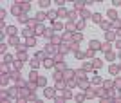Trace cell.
Segmentation results:
<instances>
[{
  "label": "cell",
  "instance_id": "1",
  "mask_svg": "<svg viewBox=\"0 0 121 103\" xmlns=\"http://www.w3.org/2000/svg\"><path fill=\"white\" fill-rule=\"evenodd\" d=\"M43 33H45V27H43L40 22H38V24L35 26V34H43Z\"/></svg>",
  "mask_w": 121,
  "mask_h": 103
},
{
  "label": "cell",
  "instance_id": "2",
  "mask_svg": "<svg viewBox=\"0 0 121 103\" xmlns=\"http://www.w3.org/2000/svg\"><path fill=\"white\" fill-rule=\"evenodd\" d=\"M105 38H107L108 42L116 40V33H114V31H107V33H105Z\"/></svg>",
  "mask_w": 121,
  "mask_h": 103
},
{
  "label": "cell",
  "instance_id": "3",
  "mask_svg": "<svg viewBox=\"0 0 121 103\" xmlns=\"http://www.w3.org/2000/svg\"><path fill=\"white\" fill-rule=\"evenodd\" d=\"M91 49H94V51H98V49H101V43L98 40H92L91 42Z\"/></svg>",
  "mask_w": 121,
  "mask_h": 103
},
{
  "label": "cell",
  "instance_id": "4",
  "mask_svg": "<svg viewBox=\"0 0 121 103\" xmlns=\"http://www.w3.org/2000/svg\"><path fill=\"white\" fill-rule=\"evenodd\" d=\"M91 18H92V22H96V24H101V15H99V13H94Z\"/></svg>",
  "mask_w": 121,
  "mask_h": 103
},
{
  "label": "cell",
  "instance_id": "5",
  "mask_svg": "<svg viewBox=\"0 0 121 103\" xmlns=\"http://www.w3.org/2000/svg\"><path fill=\"white\" fill-rule=\"evenodd\" d=\"M85 4H87V2H83V0H76L74 7H76V9H83V5H85Z\"/></svg>",
  "mask_w": 121,
  "mask_h": 103
},
{
  "label": "cell",
  "instance_id": "6",
  "mask_svg": "<svg viewBox=\"0 0 121 103\" xmlns=\"http://www.w3.org/2000/svg\"><path fill=\"white\" fill-rule=\"evenodd\" d=\"M58 16H60V18H65V16H69V13H67L63 7H60V9H58Z\"/></svg>",
  "mask_w": 121,
  "mask_h": 103
},
{
  "label": "cell",
  "instance_id": "7",
  "mask_svg": "<svg viewBox=\"0 0 121 103\" xmlns=\"http://www.w3.org/2000/svg\"><path fill=\"white\" fill-rule=\"evenodd\" d=\"M54 89H45V96H47V98H54Z\"/></svg>",
  "mask_w": 121,
  "mask_h": 103
},
{
  "label": "cell",
  "instance_id": "8",
  "mask_svg": "<svg viewBox=\"0 0 121 103\" xmlns=\"http://www.w3.org/2000/svg\"><path fill=\"white\" fill-rule=\"evenodd\" d=\"M107 16H108V18H110V20H116V11H114V9H110V11H108V13H107Z\"/></svg>",
  "mask_w": 121,
  "mask_h": 103
},
{
  "label": "cell",
  "instance_id": "9",
  "mask_svg": "<svg viewBox=\"0 0 121 103\" xmlns=\"http://www.w3.org/2000/svg\"><path fill=\"white\" fill-rule=\"evenodd\" d=\"M31 82H38V74H36V71L33 69V72H31V76H29Z\"/></svg>",
  "mask_w": 121,
  "mask_h": 103
},
{
  "label": "cell",
  "instance_id": "10",
  "mask_svg": "<svg viewBox=\"0 0 121 103\" xmlns=\"http://www.w3.org/2000/svg\"><path fill=\"white\" fill-rule=\"evenodd\" d=\"M56 16H58V13H56V11H49V13H47V18H49V20H54Z\"/></svg>",
  "mask_w": 121,
  "mask_h": 103
},
{
  "label": "cell",
  "instance_id": "11",
  "mask_svg": "<svg viewBox=\"0 0 121 103\" xmlns=\"http://www.w3.org/2000/svg\"><path fill=\"white\" fill-rule=\"evenodd\" d=\"M101 65H103V63H101L99 60H96V58H94V60H92V67H94V69H99Z\"/></svg>",
  "mask_w": 121,
  "mask_h": 103
},
{
  "label": "cell",
  "instance_id": "12",
  "mask_svg": "<svg viewBox=\"0 0 121 103\" xmlns=\"http://www.w3.org/2000/svg\"><path fill=\"white\" fill-rule=\"evenodd\" d=\"M103 85H105V89H107V90H110V89L114 87V85H116V83H114V82H108V80H107V82L103 83Z\"/></svg>",
  "mask_w": 121,
  "mask_h": 103
},
{
  "label": "cell",
  "instance_id": "13",
  "mask_svg": "<svg viewBox=\"0 0 121 103\" xmlns=\"http://www.w3.org/2000/svg\"><path fill=\"white\" fill-rule=\"evenodd\" d=\"M16 18H18V22H29V18H27V16H25L24 13H20V15L16 16Z\"/></svg>",
  "mask_w": 121,
  "mask_h": 103
},
{
  "label": "cell",
  "instance_id": "14",
  "mask_svg": "<svg viewBox=\"0 0 121 103\" xmlns=\"http://www.w3.org/2000/svg\"><path fill=\"white\" fill-rule=\"evenodd\" d=\"M7 33H9L11 36H15L16 34V27L15 26H9V27H7Z\"/></svg>",
  "mask_w": 121,
  "mask_h": 103
},
{
  "label": "cell",
  "instance_id": "15",
  "mask_svg": "<svg viewBox=\"0 0 121 103\" xmlns=\"http://www.w3.org/2000/svg\"><path fill=\"white\" fill-rule=\"evenodd\" d=\"M96 90H92V89H87V98H94V96H96Z\"/></svg>",
  "mask_w": 121,
  "mask_h": 103
},
{
  "label": "cell",
  "instance_id": "16",
  "mask_svg": "<svg viewBox=\"0 0 121 103\" xmlns=\"http://www.w3.org/2000/svg\"><path fill=\"white\" fill-rule=\"evenodd\" d=\"M91 16H92V13H91V11H83V13H81V18H83V20H85V18H91Z\"/></svg>",
  "mask_w": 121,
  "mask_h": 103
},
{
  "label": "cell",
  "instance_id": "17",
  "mask_svg": "<svg viewBox=\"0 0 121 103\" xmlns=\"http://www.w3.org/2000/svg\"><path fill=\"white\" fill-rule=\"evenodd\" d=\"M31 67H33V69H38V67H40V62H38L36 58H35V60H31Z\"/></svg>",
  "mask_w": 121,
  "mask_h": 103
},
{
  "label": "cell",
  "instance_id": "18",
  "mask_svg": "<svg viewBox=\"0 0 121 103\" xmlns=\"http://www.w3.org/2000/svg\"><path fill=\"white\" fill-rule=\"evenodd\" d=\"M20 5H22V11H25V13H27V11H29V9H31V5H29V4H27V2H22V4H20Z\"/></svg>",
  "mask_w": 121,
  "mask_h": 103
},
{
  "label": "cell",
  "instance_id": "19",
  "mask_svg": "<svg viewBox=\"0 0 121 103\" xmlns=\"http://www.w3.org/2000/svg\"><path fill=\"white\" fill-rule=\"evenodd\" d=\"M74 74H76L74 71H71V69H65V78H72Z\"/></svg>",
  "mask_w": 121,
  "mask_h": 103
},
{
  "label": "cell",
  "instance_id": "20",
  "mask_svg": "<svg viewBox=\"0 0 121 103\" xmlns=\"http://www.w3.org/2000/svg\"><path fill=\"white\" fill-rule=\"evenodd\" d=\"M9 43H13V45H18L20 42H18V38H16V36H11V38H9Z\"/></svg>",
  "mask_w": 121,
  "mask_h": 103
},
{
  "label": "cell",
  "instance_id": "21",
  "mask_svg": "<svg viewBox=\"0 0 121 103\" xmlns=\"http://www.w3.org/2000/svg\"><path fill=\"white\" fill-rule=\"evenodd\" d=\"M110 43H108V40H107V43H105V45H101V49H103V51H105V52H108V51H110Z\"/></svg>",
  "mask_w": 121,
  "mask_h": 103
},
{
  "label": "cell",
  "instance_id": "22",
  "mask_svg": "<svg viewBox=\"0 0 121 103\" xmlns=\"http://www.w3.org/2000/svg\"><path fill=\"white\" fill-rule=\"evenodd\" d=\"M36 16H38V22H43V20L47 18V15H45V13H38Z\"/></svg>",
  "mask_w": 121,
  "mask_h": 103
},
{
  "label": "cell",
  "instance_id": "23",
  "mask_svg": "<svg viewBox=\"0 0 121 103\" xmlns=\"http://www.w3.org/2000/svg\"><path fill=\"white\" fill-rule=\"evenodd\" d=\"M43 36H45V38H52V29H45Z\"/></svg>",
  "mask_w": 121,
  "mask_h": 103
},
{
  "label": "cell",
  "instance_id": "24",
  "mask_svg": "<svg viewBox=\"0 0 121 103\" xmlns=\"http://www.w3.org/2000/svg\"><path fill=\"white\" fill-rule=\"evenodd\" d=\"M76 27H78V29H83V27H85V20L81 18V20L78 22V24H76Z\"/></svg>",
  "mask_w": 121,
  "mask_h": 103
},
{
  "label": "cell",
  "instance_id": "25",
  "mask_svg": "<svg viewBox=\"0 0 121 103\" xmlns=\"http://www.w3.org/2000/svg\"><path fill=\"white\" fill-rule=\"evenodd\" d=\"M49 4H51V0H40V5H42V7H49Z\"/></svg>",
  "mask_w": 121,
  "mask_h": 103
},
{
  "label": "cell",
  "instance_id": "26",
  "mask_svg": "<svg viewBox=\"0 0 121 103\" xmlns=\"http://www.w3.org/2000/svg\"><path fill=\"white\" fill-rule=\"evenodd\" d=\"M4 62H5V63L13 62V56H11V54H4Z\"/></svg>",
  "mask_w": 121,
  "mask_h": 103
},
{
  "label": "cell",
  "instance_id": "27",
  "mask_svg": "<svg viewBox=\"0 0 121 103\" xmlns=\"http://www.w3.org/2000/svg\"><path fill=\"white\" fill-rule=\"evenodd\" d=\"M33 33H35V29H29V27H27V29L24 31V34L25 36H33Z\"/></svg>",
  "mask_w": 121,
  "mask_h": 103
},
{
  "label": "cell",
  "instance_id": "28",
  "mask_svg": "<svg viewBox=\"0 0 121 103\" xmlns=\"http://www.w3.org/2000/svg\"><path fill=\"white\" fill-rule=\"evenodd\" d=\"M101 27H103V29H110V22H101Z\"/></svg>",
  "mask_w": 121,
  "mask_h": 103
},
{
  "label": "cell",
  "instance_id": "29",
  "mask_svg": "<svg viewBox=\"0 0 121 103\" xmlns=\"http://www.w3.org/2000/svg\"><path fill=\"white\" fill-rule=\"evenodd\" d=\"M85 98H87L85 94H76V101H83Z\"/></svg>",
  "mask_w": 121,
  "mask_h": 103
},
{
  "label": "cell",
  "instance_id": "30",
  "mask_svg": "<svg viewBox=\"0 0 121 103\" xmlns=\"http://www.w3.org/2000/svg\"><path fill=\"white\" fill-rule=\"evenodd\" d=\"M45 83H47V80H45V78H38V85H40V87H43Z\"/></svg>",
  "mask_w": 121,
  "mask_h": 103
},
{
  "label": "cell",
  "instance_id": "31",
  "mask_svg": "<svg viewBox=\"0 0 121 103\" xmlns=\"http://www.w3.org/2000/svg\"><path fill=\"white\" fill-rule=\"evenodd\" d=\"M56 69H58V71H63V69H65V65H63L61 62H56Z\"/></svg>",
  "mask_w": 121,
  "mask_h": 103
},
{
  "label": "cell",
  "instance_id": "32",
  "mask_svg": "<svg viewBox=\"0 0 121 103\" xmlns=\"http://www.w3.org/2000/svg\"><path fill=\"white\" fill-rule=\"evenodd\" d=\"M67 18H69V20H76V11H71V13H69V16H67Z\"/></svg>",
  "mask_w": 121,
  "mask_h": 103
},
{
  "label": "cell",
  "instance_id": "33",
  "mask_svg": "<svg viewBox=\"0 0 121 103\" xmlns=\"http://www.w3.org/2000/svg\"><path fill=\"white\" fill-rule=\"evenodd\" d=\"M60 52H61V54H63V52L67 54V52H69V47H67V45H61L60 47Z\"/></svg>",
  "mask_w": 121,
  "mask_h": 103
},
{
  "label": "cell",
  "instance_id": "34",
  "mask_svg": "<svg viewBox=\"0 0 121 103\" xmlns=\"http://www.w3.org/2000/svg\"><path fill=\"white\" fill-rule=\"evenodd\" d=\"M52 29H56V31H60V29H61V24H60V22H54V26H52Z\"/></svg>",
  "mask_w": 121,
  "mask_h": 103
},
{
  "label": "cell",
  "instance_id": "35",
  "mask_svg": "<svg viewBox=\"0 0 121 103\" xmlns=\"http://www.w3.org/2000/svg\"><path fill=\"white\" fill-rule=\"evenodd\" d=\"M117 71H119V67H116V65H112V67H110V72H112V74H117Z\"/></svg>",
  "mask_w": 121,
  "mask_h": 103
},
{
  "label": "cell",
  "instance_id": "36",
  "mask_svg": "<svg viewBox=\"0 0 121 103\" xmlns=\"http://www.w3.org/2000/svg\"><path fill=\"white\" fill-rule=\"evenodd\" d=\"M92 83H96V85H98V83H101V78L99 76H94V78H92Z\"/></svg>",
  "mask_w": 121,
  "mask_h": 103
},
{
  "label": "cell",
  "instance_id": "37",
  "mask_svg": "<svg viewBox=\"0 0 121 103\" xmlns=\"http://www.w3.org/2000/svg\"><path fill=\"white\" fill-rule=\"evenodd\" d=\"M112 58H114V52L108 51V52H107V60H108V62H112Z\"/></svg>",
  "mask_w": 121,
  "mask_h": 103
},
{
  "label": "cell",
  "instance_id": "38",
  "mask_svg": "<svg viewBox=\"0 0 121 103\" xmlns=\"http://www.w3.org/2000/svg\"><path fill=\"white\" fill-rule=\"evenodd\" d=\"M83 69H85V71H91V69H94V67H92V63H85Z\"/></svg>",
  "mask_w": 121,
  "mask_h": 103
},
{
  "label": "cell",
  "instance_id": "39",
  "mask_svg": "<svg viewBox=\"0 0 121 103\" xmlns=\"http://www.w3.org/2000/svg\"><path fill=\"white\" fill-rule=\"evenodd\" d=\"M9 94H11V96H16V94H18V90H16V87H13V89H11V90H9Z\"/></svg>",
  "mask_w": 121,
  "mask_h": 103
},
{
  "label": "cell",
  "instance_id": "40",
  "mask_svg": "<svg viewBox=\"0 0 121 103\" xmlns=\"http://www.w3.org/2000/svg\"><path fill=\"white\" fill-rule=\"evenodd\" d=\"M54 51H56V49H54V47H51V45L45 47V52H54Z\"/></svg>",
  "mask_w": 121,
  "mask_h": 103
},
{
  "label": "cell",
  "instance_id": "41",
  "mask_svg": "<svg viewBox=\"0 0 121 103\" xmlns=\"http://www.w3.org/2000/svg\"><path fill=\"white\" fill-rule=\"evenodd\" d=\"M63 96H65V98H71L72 94H71V90H65V89H63Z\"/></svg>",
  "mask_w": 121,
  "mask_h": 103
},
{
  "label": "cell",
  "instance_id": "42",
  "mask_svg": "<svg viewBox=\"0 0 121 103\" xmlns=\"http://www.w3.org/2000/svg\"><path fill=\"white\" fill-rule=\"evenodd\" d=\"M81 38H83L81 34H74V42H81Z\"/></svg>",
  "mask_w": 121,
  "mask_h": 103
},
{
  "label": "cell",
  "instance_id": "43",
  "mask_svg": "<svg viewBox=\"0 0 121 103\" xmlns=\"http://www.w3.org/2000/svg\"><path fill=\"white\" fill-rule=\"evenodd\" d=\"M36 58H40V60H43V58H45V52H38V54H36Z\"/></svg>",
  "mask_w": 121,
  "mask_h": 103
},
{
  "label": "cell",
  "instance_id": "44",
  "mask_svg": "<svg viewBox=\"0 0 121 103\" xmlns=\"http://www.w3.org/2000/svg\"><path fill=\"white\" fill-rule=\"evenodd\" d=\"M116 87L121 89V78H117V80H116Z\"/></svg>",
  "mask_w": 121,
  "mask_h": 103
},
{
  "label": "cell",
  "instance_id": "45",
  "mask_svg": "<svg viewBox=\"0 0 121 103\" xmlns=\"http://www.w3.org/2000/svg\"><path fill=\"white\" fill-rule=\"evenodd\" d=\"M54 78L58 80V82H60V80H61V72H56V74H54Z\"/></svg>",
  "mask_w": 121,
  "mask_h": 103
},
{
  "label": "cell",
  "instance_id": "46",
  "mask_svg": "<svg viewBox=\"0 0 121 103\" xmlns=\"http://www.w3.org/2000/svg\"><path fill=\"white\" fill-rule=\"evenodd\" d=\"M112 4L114 5H121V0H112Z\"/></svg>",
  "mask_w": 121,
  "mask_h": 103
},
{
  "label": "cell",
  "instance_id": "47",
  "mask_svg": "<svg viewBox=\"0 0 121 103\" xmlns=\"http://www.w3.org/2000/svg\"><path fill=\"white\" fill-rule=\"evenodd\" d=\"M54 2H56V4H60V5H61L63 2H65V0H54Z\"/></svg>",
  "mask_w": 121,
  "mask_h": 103
},
{
  "label": "cell",
  "instance_id": "48",
  "mask_svg": "<svg viewBox=\"0 0 121 103\" xmlns=\"http://www.w3.org/2000/svg\"><path fill=\"white\" fill-rule=\"evenodd\" d=\"M116 47H117V49H121V40H119V42L116 43Z\"/></svg>",
  "mask_w": 121,
  "mask_h": 103
},
{
  "label": "cell",
  "instance_id": "49",
  "mask_svg": "<svg viewBox=\"0 0 121 103\" xmlns=\"http://www.w3.org/2000/svg\"><path fill=\"white\" fill-rule=\"evenodd\" d=\"M98 2H103V0H98Z\"/></svg>",
  "mask_w": 121,
  "mask_h": 103
},
{
  "label": "cell",
  "instance_id": "50",
  "mask_svg": "<svg viewBox=\"0 0 121 103\" xmlns=\"http://www.w3.org/2000/svg\"><path fill=\"white\" fill-rule=\"evenodd\" d=\"M119 58H121V52H119Z\"/></svg>",
  "mask_w": 121,
  "mask_h": 103
},
{
  "label": "cell",
  "instance_id": "51",
  "mask_svg": "<svg viewBox=\"0 0 121 103\" xmlns=\"http://www.w3.org/2000/svg\"><path fill=\"white\" fill-rule=\"evenodd\" d=\"M119 69H121V63H119Z\"/></svg>",
  "mask_w": 121,
  "mask_h": 103
}]
</instances>
